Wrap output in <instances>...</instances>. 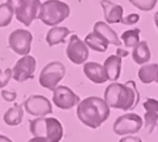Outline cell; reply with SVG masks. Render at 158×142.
<instances>
[{"label":"cell","mask_w":158,"mask_h":142,"mask_svg":"<svg viewBox=\"0 0 158 142\" xmlns=\"http://www.w3.org/2000/svg\"><path fill=\"white\" fill-rule=\"evenodd\" d=\"M104 100L114 109L129 111L138 106L140 93L134 81H128L123 84L113 82L104 92Z\"/></svg>","instance_id":"cell-1"},{"label":"cell","mask_w":158,"mask_h":142,"mask_svg":"<svg viewBox=\"0 0 158 142\" xmlns=\"http://www.w3.org/2000/svg\"><path fill=\"white\" fill-rule=\"evenodd\" d=\"M76 114L78 120L84 125L97 129L108 120L110 110L104 99L91 96L85 98L77 105Z\"/></svg>","instance_id":"cell-2"},{"label":"cell","mask_w":158,"mask_h":142,"mask_svg":"<svg viewBox=\"0 0 158 142\" xmlns=\"http://www.w3.org/2000/svg\"><path fill=\"white\" fill-rule=\"evenodd\" d=\"M29 131L34 137H41L49 142H60L64 130L62 123L55 117H38L29 121Z\"/></svg>","instance_id":"cell-3"},{"label":"cell","mask_w":158,"mask_h":142,"mask_svg":"<svg viewBox=\"0 0 158 142\" xmlns=\"http://www.w3.org/2000/svg\"><path fill=\"white\" fill-rule=\"evenodd\" d=\"M70 14V8L61 0H47L41 3L39 20L47 26L54 27L61 24Z\"/></svg>","instance_id":"cell-4"},{"label":"cell","mask_w":158,"mask_h":142,"mask_svg":"<svg viewBox=\"0 0 158 142\" xmlns=\"http://www.w3.org/2000/svg\"><path fill=\"white\" fill-rule=\"evenodd\" d=\"M7 2L13 8L16 20L25 26H31L39 16L41 8L40 0H7Z\"/></svg>","instance_id":"cell-5"},{"label":"cell","mask_w":158,"mask_h":142,"mask_svg":"<svg viewBox=\"0 0 158 142\" xmlns=\"http://www.w3.org/2000/svg\"><path fill=\"white\" fill-rule=\"evenodd\" d=\"M66 68L60 61H51L41 70L39 75V84L49 90H54L57 84L64 79Z\"/></svg>","instance_id":"cell-6"},{"label":"cell","mask_w":158,"mask_h":142,"mask_svg":"<svg viewBox=\"0 0 158 142\" xmlns=\"http://www.w3.org/2000/svg\"><path fill=\"white\" fill-rule=\"evenodd\" d=\"M142 126L143 120L139 114L126 113L117 117L113 125V130L117 136H131L139 132Z\"/></svg>","instance_id":"cell-7"},{"label":"cell","mask_w":158,"mask_h":142,"mask_svg":"<svg viewBox=\"0 0 158 142\" xmlns=\"http://www.w3.org/2000/svg\"><path fill=\"white\" fill-rule=\"evenodd\" d=\"M33 35L27 29H15L10 33L8 38L9 48L15 54L21 56H26L31 52Z\"/></svg>","instance_id":"cell-8"},{"label":"cell","mask_w":158,"mask_h":142,"mask_svg":"<svg viewBox=\"0 0 158 142\" xmlns=\"http://www.w3.org/2000/svg\"><path fill=\"white\" fill-rule=\"evenodd\" d=\"M25 111L37 117H44L52 113V105L47 97L42 95H31L23 103Z\"/></svg>","instance_id":"cell-9"},{"label":"cell","mask_w":158,"mask_h":142,"mask_svg":"<svg viewBox=\"0 0 158 142\" xmlns=\"http://www.w3.org/2000/svg\"><path fill=\"white\" fill-rule=\"evenodd\" d=\"M89 48L84 41L77 35L70 36L69 42L66 48V55L67 58L75 65H81L86 63L89 58Z\"/></svg>","instance_id":"cell-10"},{"label":"cell","mask_w":158,"mask_h":142,"mask_svg":"<svg viewBox=\"0 0 158 142\" xmlns=\"http://www.w3.org/2000/svg\"><path fill=\"white\" fill-rule=\"evenodd\" d=\"M36 67H37V61H36L35 57L31 56V55L23 56L14 65L13 69H12V72H13L12 78L19 83H23L27 80L34 79Z\"/></svg>","instance_id":"cell-11"},{"label":"cell","mask_w":158,"mask_h":142,"mask_svg":"<svg viewBox=\"0 0 158 142\" xmlns=\"http://www.w3.org/2000/svg\"><path fill=\"white\" fill-rule=\"evenodd\" d=\"M52 100L59 109L69 110L80 102V98L69 87L64 85L56 86L53 90Z\"/></svg>","instance_id":"cell-12"},{"label":"cell","mask_w":158,"mask_h":142,"mask_svg":"<svg viewBox=\"0 0 158 142\" xmlns=\"http://www.w3.org/2000/svg\"><path fill=\"white\" fill-rule=\"evenodd\" d=\"M101 6L106 23L108 24L121 23L123 17V8L120 5L112 2L110 0H101Z\"/></svg>","instance_id":"cell-13"},{"label":"cell","mask_w":158,"mask_h":142,"mask_svg":"<svg viewBox=\"0 0 158 142\" xmlns=\"http://www.w3.org/2000/svg\"><path fill=\"white\" fill-rule=\"evenodd\" d=\"M84 73L94 84H103L106 81H108L103 65L95 63V61H90V63H85Z\"/></svg>","instance_id":"cell-14"},{"label":"cell","mask_w":158,"mask_h":142,"mask_svg":"<svg viewBox=\"0 0 158 142\" xmlns=\"http://www.w3.org/2000/svg\"><path fill=\"white\" fill-rule=\"evenodd\" d=\"M121 66H123V58L117 55H110L104 61V69H105L107 80L112 82H116L119 79L121 73Z\"/></svg>","instance_id":"cell-15"},{"label":"cell","mask_w":158,"mask_h":142,"mask_svg":"<svg viewBox=\"0 0 158 142\" xmlns=\"http://www.w3.org/2000/svg\"><path fill=\"white\" fill-rule=\"evenodd\" d=\"M93 31L97 33H99L101 37H103L104 39L107 41L108 44L112 45L120 46L121 41L119 39L117 33L113 28H110V26L108 24H106L105 22H97L93 26Z\"/></svg>","instance_id":"cell-16"},{"label":"cell","mask_w":158,"mask_h":142,"mask_svg":"<svg viewBox=\"0 0 158 142\" xmlns=\"http://www.w3.org/2000/svg\"><path fill=\"white\" fill-rule=\"evenodd\" d=\"M70 33L67 27L54 26L48 31L46 37V41L49 46H54L60 43H65V39Z\"/></svg>","instance_id":"cell-17"},{"label":"cell","mask_w":158,"mask_h":142,"mask_svg":"<svg viewBox=\"0 0 158 142\" xmlns=\"http://www.w3.org/2000/svg\"><path fill=\"white\" fill-rule=\"evenodd\" d=\"M132 59L138 65H144L151 60V50L146 41H140L132 51Z\"/></svg>","instance_id":"cell-18"},{"label":"cell","mask_w":158,"mask_h":142,"mask_svg":"<svg viewBox=\"0 0 158 142\" xmlns=\"http://www.w3.org/2000/svg\"><path fill=\"white\" fill-rule=\"evenodd\" d=\"M85 43L88 48H90L91 50L97 51L100 53H104L107 51L108 48V43L103 37L99 35V33H88V35L85 37Z\"/></svg>","instance_id":"cell-19"},{"label":"cell","mask_w":158,"mask_h":142,"mask_svg":"<svg viewBox=\"0 0 158 142\" xmlns=\"http://www.w3.org/2000/svg\"><path fill=\"white\" fill-rule=\"evenodd\" d=\"M24 116L23 106L15 103L12 108H10L3 115V121L8 126H19L22 123Z\"/></svg>","instance_id":"cell-20"},{"label":"cell","mask_w":158,"mask_h":142,"mask_svg":"<svg viewBox=\"0 0 158 142\" xmlns=\"http://www.w3.org/2000/svg\"><path fill=\"white\" fill-rule=\"evenodd\" d=\"M157 69H158V63L143 65L138 71V77L140 79V81L144 84H151L153 82H155Z\"/></svg>","instance_id":"cell-21"},{"label":"cell","mask_w":158,"mask_h":142,"mask_svg":"<svg viewBox=\"0 0 158 142\" xmlns=\"http://www.w3.org/2000/svg\"><path fill=\"white\" fill-rule=\"evenodd\" d=\"M140 35H141L140 28H133V29H129V30H126L121 35V40L123 42V45L126 48H134L140 42Z\"/></svg>","instance_id":"cell-22"},{"label":"cell","mask_w":158,"mask_h":142,"mask_svg":"<svg viewBox=\"0 0 158 142\" xmlns=\"http://www.w3.org/2000/svg\"><path fill=\"white\" fill-rule=\"evenodd\" d=\"M14 16V11L11 5L8 2L0 5V28L7 27L11 24Z\"/></svg>","instance_id":"cell-23"},{"label":"cell","mask_w":158,"mask_h":142,"mask_svg":"<svg viewBox=\"0 0 158 142\" xmlns=\"http://www.w3.org/2000/svg\"><path fill=\"white\" fill-rule=\"evenodd\" d=\"M158 123V112L146 111L144 114V127L148 133H152L154 129L157 127Z\"/></svg>","instance_id":"cell-24"},{"label":"cell","mask_w":158,"mask_h":142,"mask_svg":"<svg viewBox=\"0 0 158 142\" xmlns=\"http://www.w3.org/2000/svg\"><path fill=\"white\" fill-rule=\"evenodd\" d=\"M128 1L136 9L144 12L152 11L157 5V0H128Z\"/></svg>","instance_id":"cell-25"},{"label":"cell","mask_w":158,"mask_h":142,"mask_svg":"<svg viewBox=\"0 0 158 142\" xmlns=\"http://www.w3.org/2000/svg\"><path fill=\"white\" fill-rule=\"evenodd\" d=\"M12 77H13V72L10 68H7L6 70H0V90L5 88L9 84Z\"/></svg>","instance_id":"cell-26"},{"label":"cell","mask_w":158,"mask_h":142,"mask_svg":"<svg viewBox=\"0 0 158 142\" xmlns=\"http://www.w3.org/2000/svg\"><path fill=\"white\" fill-rule=\"evenodd\" d=\"M143 107L146 111H153V112H158V100L154 98H148L144 101Z\"/></svg>","instance_id":"cell-27"},{"label":"cell","mask_w":158,"mask_h":142,"mask_svg":"<svg viewBox=\"0 0 158 142\" xmlns=\"http://www.w3.org/2000/svg\"><path fill=\"white\" fill-rule=\"evenodd\" d=\"M139 21H140V15L136 13H131L126 17H123L121 23L123 25H127V26H131V25H135Z\"/></svg>","instance_id":"cell-28"},{"label":"cell","mask_w":158,"mask_h":142,"mask_svg":"<svg viewBox=\"0 0 158 142\" xmlns=\"http://www.w3.org/2000/svg\"><path fill=\"white\" fill-rule=\"evenodd\" d=\"M1 97L3 98V100L7 101V102H13L14 100L18 97L15 90H1Z\"/></svg>","instance_id":"cell-29"},{"label":"cell","mask_w":158,"mask_h":142,"mask_svg":"<svg viewBox=\"0 0 158 142\" xmlns=\"http://www.w3.org/2000/svg\"><path fill=\"white\" fill-rule=\"evenodd\" d=\"M119 142H142V139L140 137H135V136H126V137L121 138Z\"/></svg>","instance_id":"cell-30"},{"label":"cell","mask_w":158,"mask_h":142,"mask_svg":"<svg viewBox=\"0 0 158 142\" xmlns=\"http://www.w3.org/2000/svg\"><path fill=\"white\" fill-rule=\"evenodd\" d=\"M28 142H49V141L41 137H34V138H31V140H28Z\"/></svg>","instance_id":"cell-31"},{"label":"cell","mask_w":158,"mask_h":142,"mask_svg":"<svg viewBox=\"0 0 158 142\" xmlns=\"http://www.w3.org/2000/svg\"><path fill=\"white\" fill-rule=\"evenodd\" d=\"M128 54H129V53H128L127 51L121 50L120 48H118V50H117V56H119V57H126V56H128Z\"/></svg>","instance_id":"cell-32"},{"label":"cell","mask_w":158,"mask_h":142,"mask_svg":"<svg viewBox=\"0 0 158 142\" xmlns=\"http://www.w3.org/2000/svg\"><path fill=\"white\" fill-rule=\"evenodd\" d=\"M0 142H13L10 138H8L7 136H3L0 133Z\"/></svg>","instance_id":"cell-33"},{"label":"cell","mask_w":158,"mask_h":142,"mask_svg":"<svg viewBox=\"0 0 158 142\" xmlns=\"http://www.w3.org/2000/svg\"><path fill=\"white\" fill-rule=\"evenodd\" d=\"M154 22H155V25L156 27H157V30H158V11L155 13V15H154Z\"/></svg>","instance_id":"cell-34"},{"label":"cell","mask_w":158,"mask_h":142,"mask_svg":"<svg viewBox=\"0 0 158 142\" xmlns=\"http://www.w3.org/2000/svg\"><path fill=\"white\" fill-rule=\"evenodd\" d=\"M155 82L158 84V69H157V73H156V78H155Z\"/></svg>","instance_id":"cell-35"}]
</instances>
